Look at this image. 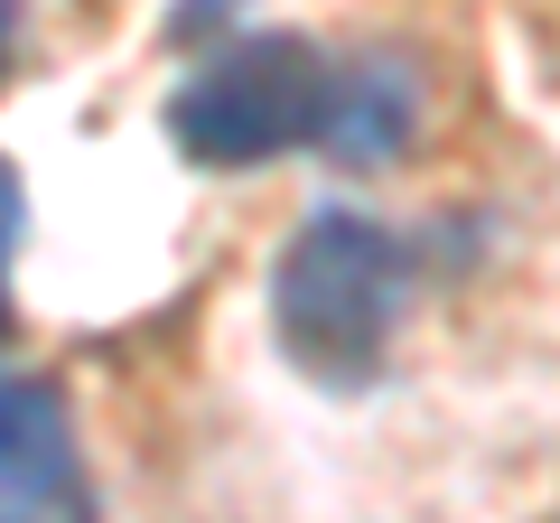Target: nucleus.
Instances as JSON below:
<instances>
[{"instance_id":"f257e3e1","label":"nucleus","mask_w":560,"mask_h":523,"mask_svg":"<svg viewBox=\"0 0 560 523\" xmlns=\"http://www.w3.org/2000/svg\"><path fill=\"white\" fill-rule=\"evenodd\" d=\"M411 271L401 243L355 206H318L271 262V327L308 374H364L393 346Z\"/></svg>"},{"instance_id":"f03ea898","label":"nucleus","mask_w":560,"mask_h":523,"mask_svg":"<svg viewBox=\"0 0 560 523\" xmlns=\"http://www.w3.org/2000/svg\"><path fill=\"white\" fill-rule=\"evenodd\" d=\"M318 113H327L318 47L308 38H243L168 94V141L197 168H261L280 150L318 141Z\"/></svg>"},{"instance_id":"7ed1b4c3","label":"nucleus","mask_w":560,"mask_h":523,"mask_svg":"<svg viewBox=\"0 0 560 523\" xmlns=\"http://www.w3.org/2000/svg\"><path fill=\"white\" fill-rule=\"evenodd\" d=\"M420 131V84L401 57H355L327 66V113H318V150L346 168H383L401 160V141Z\"/></svg>"},{"instance_id":"20e7f679","label":"nucleus","mask_w":560,"mask_h":523,"mask_svg":"<svg viewBox=\"0 0 560 523\" xmlns=\"http://www.w3.org/2000/svg\"><path fill=\"white\" fill-rule=\"evenodd\" d=\"M75 477V421L57 383H0V486L10 496H66Z\"/></svg>"},{"instance_id":"39448f33","label":"nucleus","mask_w":560,"mask_h":523,"mask_svg":"<svg viewBox=\"0 0 560 523\" xmlns=\"http://www.w3.org/2000/svg\"><path fill=\"white\" fill-rule=\"evenodd\" d=\"M20 216H28V197H20V168L0 160V253L20 243Z\"/></svg>"},{"instance_id":"423d86ee","label":"nucleus","mask_w":560,"mask_h":523,"mask_svg":"<svg viewBox=\"0 0 560 523\" xmlns=\"http://www.w3.org/2000/svg\"><path fill=\"white\" fill-rule=\"evenodd\" d=\"M243 0H178V28H215V20H234Z\"/></svg>"},{"instance_id":"0eeeda50","label":"nucleus","mask_w":560,"mask_h":523,"mask_svg":"<svg viewBox=\"0 0 560 523\" xmlns=\"http://www.w3.org/2000/svg\"><path fill=\"white\" fill-rule=\"evenodd\" d=\"M10 10H20V0H0V47H10Z\"/></svg>"},{"instance_id":"6e6552de","label":"nucleus","mask_w":560,"mask_h":523,"mask_svg":"<svg viewBox=\"0 0 560 523\" xmlns=\"http://www.w3.org/2000/svg\"><path fill=\"white\" fill-rule=\"evenodd\" d=\"M0 318H10V309H0Z\"/></svg>"}]
</instances>
